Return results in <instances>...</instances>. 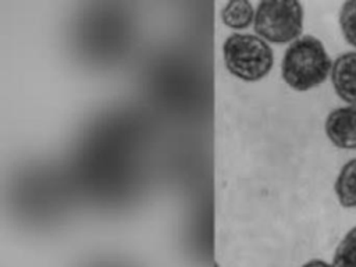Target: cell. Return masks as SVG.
Wrapping results in <instances>:
<instances>
[{
  "mask_svg": "<svg viewBox=\"0 0 356 267\" xmlns=\"http://www.w3.org/2000/svg\"><path fill=\"white\" fill-rule=\"evenodd\" d=\"M332 61L323 42L305 35L292 42L285 50L281 75L288 86L305 92L325 82L331 75Z\"/></svg>",
  "mask_w": 356,
  "mask_h": 267,
  "instance_id": "obj_1",
  "label": "cell"
},
{
  "mask_svg": "<svg viewBox=\"0 0 356 267\" xmlns=\"http://www.w3.org/2000/svg\"><path fill=\"white\" fill-rule=\"evenodd\" d=\"M222 54L227 70L246 82L260 81L274 64V54L267 42L248 33L229 35L222 44Z\"/></svg>",
  "mask_w": 356,
  "mask_h": 267,
  "instance_id": "obj_2",
  "label": "cell"
},
{
  "mask_svg": "<svg viewBox=\"0 0 356 267\" xmlns=\"http://www.w3.org/2000/svg\"><path fill=\"white\" fill-rule=\"evenodd\" d=\"M253 28L271 43L295 42L303 31V7L299 1H260Z\"/></svg>",
  "mask_w": 356,
  "mask_h": 267,
  "instance_id": "obj_3",
  "label": "cell"
},
{
  "mask_svg": "<svg viewBox=\"0 0 356 267\" xmlns=\"http://www.w3.org/2000/svg\"><path fill=\"white\" fill-rule=\"evenodd\" d=\"M324 131L330 142L343 150L356 149V106L334 108L325 118Z\"/></svg>",
  "mask_w": 356,
  "mask_h": 267,
  "instance_id": "obj_4",
  "label": "cell"
},
{
  "mask_svg": "<svg viewBox=\"0 0 356 267\" xmlns=\"http://www.w3.org/2000/svg\"><path fill=\"white\" fill-rule=\"evenodd\" d=\"M330 76L337 96L346 104L356 106V50L339 54L332 61Z\"/></svg>",
  "mask_w": 356,
  "mask_h": 267,
  "instance_id": "obj_5",
  "label": "cell"
},
{
  "mask_svg": "<svg viewBox=\"0 0 356 267\" xmlns=\"http://www.w3.org/2000/svg\"><path fill=\"white\" fill-rule=\"evenodd\" d=\"M334 192L342 207H356V159H350L342 165L334 182Z\"/></svg>",
  "mask_w": 356,
  "mask_h": 267,
  "instance_id": "obj_6",
  "label": "cell"
},
{
  "mask_svg": "<svg viewBox=\"0 0 356 267\" xmlns=\"http://www.w3.org/2000/svg\"><path fill=\"white\" fill-rule=\"evenodd\" d=\"M254 10L248 0L228 1L221 11V19L224 25L232 29L248 28L254 21Z\"/></svg>",
  "mask_w": 356,
  "mask_h": 267,
  "instance_id": "obj_7",
  "label": "cell"
},
{
  "mask_svg": "<svg viewBox=\"0 0 356 267\" xmlns=\"http://www.w3.org/2000/svg\"><path fill=\"white\" fill-rule=\"evenodd\" d=\"M334 267H356V227L350 228L335 248Z\"/></svg>",
  "mask_w": 356,
  "mask_h": 267,
  "instance_id": "obj_8",
  "label": "cell"
},
{
  "mask_svg": "<svg viewBox=\"0 0 356 267\" xmlns=\"http://www.w3.org/2000/svg\"><path fill=\"white\" fill-rule=\"evenodd\" d=\"M339 28L345 40L356 49V0L342 4L339 10Z\"/></svg>",
  "mask_w": 356,
  "mask_h": 267,
  "instance_id": "obj_9",
  "label": "cell"
},
{
  "mask_svg": "<svg viewBox=\"0 0 356 267\" xmlns=\"http://www.w3.org/2000/svg\"><path fill=\"white\" fill-rule=\"evenodd\" d=\"M300 267H334V266L327 263V261H324V260H321V259H313V260L306 261Z\"/></svg>",
  "mask_w": 356,
  "mask_h": 267,
  "instance_id": "obj_10",
  "label": "cell"
}]
</instances>
